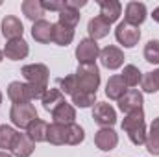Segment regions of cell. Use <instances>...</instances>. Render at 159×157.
<instances>
[{
  "label": "cell",
  "mask_w": 159,
  "mask_h": 157,
  "mask_svg": "<svg viewBox=\"0 0 159 157\" xmlns=\"http://www.w3.org/2000/svg\"><path fill=\"white\" fill-rule=\"evenodd\" d=\"M72 39H74V30L72 28H67L61 22L52 24V43H56L59 46H67V44L72 43Z\"/></svg>",
  "instance_id": "d6986e66"
},
{
  "label": "cell",
  "mask_w": 159,
  "mask_h": 157,
  "mask_svg": "<svg viewBox=\"0 0 159 157\" xmlns=\"http://www.w3.org/2000/svg\"><path fill=\"white\" fill-rule=\"evenodd\" d=\"M144 59L148 63L159 65V41L157 39H152L146 43V46H144Z\"/></svg>",
  "instance_id": "1f68e13d"
},
{
  "label": "cell",
  "mask_w": 159,
  "mask_h": 157,
  "mask_svg": "<svg viewBox=\"0 0 159 157\" xmlns=\"http://www.w3.org/2000/svg\"><path fill=\"white\" fill-rule=\"evenodd\" d=\"M35 150V142L26 135V133H17L13 144H11V154L15 157H30Z\"/></svg>",
  "instance_id": "8fae6325"
},
{
  "label": "cell",
  "mask_w": 159,
  "mask_h": 157,
  "mask_svg": "<svg viewBox=\"0 0 159 157\" xmlns=\"http://www.w3.org/2000/svg\"><path fill=\"white\" fill-rule=\"evenodd\" d=\"M115 37H117V41L122 46L133 48L139 43V39H141V30L137 26L128 24V22H120L119 26H117V30H115Z\"/></svg>",
  "instance_id": "8992f818"
},
{
  "label": "cell",
  "mask_w": 159,
  "mask_h": 157,
  "mask_svg": "<svg viewBox=\"0 0 159 157\" xmlns=\"http://www.w3.org/2000/svg\"><path fill=\"white\" fill-rule=\"evenodd\" d=\"M30 48H28V43L24 39H13L6 43V48H4V56L11 61H19V59H24L28 56Z\"/></svg>",
  "instance_id": "4fadbf2b"
},
{
  "label": "cell",
  "mask_w": 159,
  "mask_h": 157,
  "mask_svg": "<svg viewBox=\"0 0 159 157\" xmlns=\"http://www.w3.org/2000/svg\"><path fill=\"white\" fill-rule=\"evenodd\" d=\"M22 34H24V28H22V22L17 17L9 15V17H6L2 20V35L6 39H9V41L22 39Z\"/></svg>",
  "instance_id": "9a60e30c"
},
{
  "label": "cell",
  "mask_w": 159,
  "mask_h": 157,
  "mask_svg": "<svg viewBox=\"0 0 159 157\" xmlns=\"http://www.w3.org/2000/svg\"><path fill=\"white\" fill-rule=\"evenodd\" d=\"M59 91L63 92V94H74L76 91H78V87H76V76L74 74H69V76H65V78L59 79Z\"/></svg>",
  "instance_id": "836d02e7"
},
{
  "label": "cell",
  "mask_w": 159,
  "mask_h": 157,
  "mask_svg": "<svg viewBox=\"0 0 159 157\" xmlns=\"http://www.w3.org/2000/svg\"><path fill=\"white\" fill-rule=\"evenodd\" d=\"M76 57H78L80 65H87V63H94L96 57H100V46L96 41L81 39L80 44L76 46Z\"/></svg>",
  "instance_id": "5b68a950"
},
{
  "label": "cell",
  "mask_w": 159,
  "mask_h": 157,
  "mask_svg": "<svg viewBox=\"0 0 159 157\" xmlns=\"http://www.w3.org/2000/svg\"><path fill=\"white\" fill-rule=\"evenodd\" d=\"M19 131H15L11 126H0V148L2 150H11V144L15 141Z\"/></svg>",
  "instance_id": "4dcf8cb0"
},
{
  "label": "cell",
  "mask_w": 159,
  "mask_h": 157,
  "mask_svg": "<svg viewBox=\"0 0 159 157\" xmlns=\"http://www.w3.org/2000/svg\"><path fill=\"white\" fill-rule=\"evenodd\" d=\"M87 32H89V35H91V39L93 41L104 39V37L109 34V24H107L104 19L94 17V19L89 20V24H87Z\"/></svg>",
  "instance_id": "7402d4cb"
},
{
  "label": "cell",
  "mask_w": 159,
  "mask_h": 157,
  "mask_svg": "<svg viewBox=\"0 0 159 157\" xmlns=\"http://www.w3.org/2000/svg\"><path fill=\"white\" fill-rule=\"evenodd\" d=\"M94 144L104 150V152H109L113 150L117 144H119V135L111 129V128H102L100 131H96L94 135Z\"/></svg>",
  "instance_id": "5bb4252c"
},
{
  "label": "cell",
  "mask_w": 159,
  "mask_h": 157,
  "mask_svg": "<svg viewBox=\"0 0 159 157\" xmlns=\"http://www.w3.org/2000/svg\"><path fill=\"white\" fill-rule=\"evenodd\" d=\"M128 92V85L124 83L122 76H111L106 85V94L109 100H120Z\"/></svg>",
  "instance_id": "ffe728a7"
},
{
  "label": "cell",
  "mask_w": 159,
  "mask_h": 157,
  "mask_svg": "<svg viewBox=\"0 0 159 157\" xmlns=\"http://www.w3.org/2000/svg\"><path fill=\"white\" fill-rule=\"evenodd\" d=\"M22 76L32 85L48 89V76H50V72H48V67L43 65V63H32V65L22 67Z\"/></svg>",
  "instance_id": "277c9868"
},
{
  "label": "cell",
  "mask_w": 159,
  "mask_h": 157,
  "mask_svg": "<svg viewBox=\"0 0 159 157\" xmlns=\"http://www.w3.org/2000/svg\"><path fill=\"white\" fill-rule=\"evenodd\" d=\"M7 98L13 104H26V102L34 100L30 85L28 83H20V81H11L9 83V87H7Z\"/></svg>",
  "instance_id": "ba28073f"
},
{
  "label": "cell",
  "mask_w": 159,
  "mask_h": 157,
  "mask_svg": "<svg viewBox=\"0 0 159 157\" xmlns=\"http://www.w3.org/2000/svg\"><path fill=\"white\" fill-rule=\"evenodd\" d=\"M0 157H11L7 152H0Z\"/></svg>",
  "instance_id": "74e56055"
},
{
  "label": "cell",
  "mask_w": 159,
  "mask_h": 157,
  "mask_svg": "<svg viewBox=\"0 0 159 157\" xmlns=\"http://www.w3.org/2000/svg\"><path fill=\"white\" fill-rule=\"evenodd\" d=\"M32 37L37 43H41V44L50 43L52 41V24L48 20H44V19L34 22V26H32Z\"/></svg>",
  "instance_id": "44dd1931"
},
{
  "label": "cell",
  "mask_w": 159,
  "mask_h": 157,
  "mask_svg": "<svg viewBox=\"0 0 159 157\" xmlns=\"http://www.w3.org/2000/svg\"><path fill=\"white\" fill-rule=\"evenodd\" d=\"M146 148L152 155H159V117L154 118V122L150 124V129L146 133Z\"/></svg>",
  "instance_id": "484cf974"
},
{
  "label": "cell",
  "mask_w": 159,
  "mask_h": 157,
  "mask_svg": "<svg viewBox=\"0 0 159 157\" xmlns=\"http://www.w3.org/2000/svg\"><path fill=\"white\" fill-rule=\"evenodd\" d=\"M122 79H124V83L128 87H137L139 81L143 79V74L135 65H126L124 70H122Z\"/></svg>",
  "instance_id": "83f0119b"
},
{
  "label": "cell",
  "mask_w": 159,
  "mask_h": 157,
  "mask_svg": "<svg viewBox=\"0 0 159 157\" xmlns=\"http://www.w3.org/2000/svg\"><path fill=\"white\" fill-rule=\"evenodd\" d=\"M9 118L11 122L20 128V129H26L34 120H37V111H35V105L32 102H26V104H13L11 111H9Z\"/></svg>",
  "instance_id": "3957f363"
},
{
  "label": "cell",
  "mask_w": 159,
  "mask_h": 157,
  "mask_svg": "<svg viewBox=\"0 0 159 157\" xmlns=\"http://www.w3.org/2000/svg\"><path fill=\"white\" fill-rule=\"evenodd\" d=\"M0 104H2V92H0Z\"/></svg>",
  "instance_id": "ab89813d"
},
{
  "label": "cell",
  "mask_w": 159,
  "mask_h": 157,
  "mask_svg": "<svg viewBox=\"0 0 159 157\" xmlns=\"http://www.w3.org/2000/svg\"><path fill=\"white\" fill-rule=\"evenodd\" d=\"M80 17H81V15H80L78 9H72V7H67V6H65V9L59 11V20H57V22H61L63 26L74 30L80 22Z\"/></svg>",
  "instance_id": "4316f807"
},
{
  "label": "cell",
  "mask_w": 159,
  "mask_h": 157,
  "mask_svg": "<svg viewBox=\"0 0 159 157\" xmlns=\"http://www.w3.org/2000/svg\"><path fill=\"white\" fill-rule=\"evenodd\" d=\"M98 6H100V19H104L107 24L115 22L120 17L122 6L117 0H98Z\"/></svg>",
  "instance_id": "2e32d148"
},
{
  "label": "cell",
  "mask_w": 159,
  "mask_h": 157,
  "mask_svg": "<svg viewBox=\"0 0 159 157\" xmlns=\"http://www.w3.org/2000/svg\"><path fill=\"white\" fill-rule=\"evenodd\" d=\"M143 91L144 92H157L159 91V69L154 72H146L141 79Z\"/></svg>",
  "instance_id": "f1b7e54d"
},
{
  "label": "cell",
  "mask_w": 159,
  "mask_h": 157,
  "mask_svg": "<svg viewBox=\"0 0 159 157\" xmlns=\"http://www.w3.org/2000/svg\"><path fill=\"white\" fill-rule=\"evenodd\" d=\"M93 118H94V122H96L98 126H102V128H111V126L117 122V113H115V109H113L109 104L98 102V104H94Z\"/></svg>",
  "instance_id": "52a82bcc"
},
{
  "label": "cell",
  "mask_w": 159,
  "mask_h": 157,
  "mask_svg": "<svg viewBox=\"0 0 159 157\" xmlns=\"http://www.w3.org/2000/svg\"><path fill=\"white\" fill-rule=\"evenodd\" d=\"M146 20V6L141 4V2H129L126 6V15H124V22L131 24V26H137L143 24Z\"/></svg>",
  "instance_id": "7c38bea8"
},
{
  "label": "cell",
  "mask_w": 159,
  "mask_h": 157,
  "mask_svg": "<svg viewBox=\"0 0 159 157\" xmlns=\"http://www.w3.org/2000/svg\"><path fill=\"white\" fill-rule=\"evenodd\" d=\"M76 87L78 91L85 92H94L100 87V70L96 67V63H87V65H80L76 70Z\"/></svg>",
  "instance_id": "7a4b0ae2"
},
{
  "label": "cell",
  "mask_w": 159,
  "mask_h": 157,
  "mask_svg": "<svg viewBox=\"0 0 159 157\" xmlns=\"http://www.w3.org/2000/svg\"><path fill=\"white\" fill-rule=\"evenodd\" d=\"M67 139H69V129L65 124H50L48 126V131H46V141L50 144H56V146H61V144H67Z\"/></svg>",
  "instance_id": "e0dca14e"
},
{
  "label": "cell",
  "mask_w": 159,
  "mask_h": 157,
  "mask_svg": "<svg viewBox=\"0 0 159 157\" xmlns=\"http://www.w3.org/2000/svg\"><path fill=\"white\" fill-rule=\"evenodd\" d=\"M152 17H154V20H156V22H159V7H156V9H154Z\"/></svg>",
  "instance_id": "8d00e7d4"
},
{
  "label": "cell",
  "mask_w": 159,
  "mask_h": 157,
  "mask_svg": "<svg viewBox=\"0 0 159 157\" xmlns=\"http://www.w3.org/2000/svg\"><path fill=\"white\" fill-rule=\"evenodd\" d=\"M46 131H48V124L44 120H34L28 128H26V135L34 141V142H44L46 141Z\"/></svg>",
  "instance_id": "cb8c5ba5"
},
{
  "label": "cell",
  "mask_w": 159,
  "mask_h": 157,
  "mask_svg": "<svg viewBox=\"0 0 159 157\" xmlns=\"http://www.w3.org/2000/svg\"><path fill=\"white\" fill-rule=\"evenodd\" d=\"M52 118H54V122H57V124H65V126L74 124V118H76V109H74L70 104L63 102V104H59V105L52 111Z\"/></svg>",
  "instance_id": "ac0fdd59"
},
{
  "label": "cell",
  "mask_w": 159,
  "mask_h": 157,
  "mask_svg": "<svg viewBox=\"0 0 159 157\" xmlns=\"http://www.w3.org/2000/svg\"><path fill=\"white\" fill-rule=\"evenodd\" d=\"M2 59H4V52L0 50V61H2Z\"/></svg>",
  "instance_id": "f35d334b"
},
{
  "label": "cell",
  "mask_w": 159,
  "mask_h": 157,
  "mask_svg": "<svg viewBox=\"0 0 159 157\" xmlns=\"http://www.w3.org/2000/svg\"><path fill=\"white\" fill-rule=\"evenodd\" d=\"M87 2L85 0H65V6L67 7H72V9H80V7H83Z\"/></svg>",
  "instance_id": "d590c367"
},
{
  "label": "cell",
  "mask_w": 159,
  "mask_h": 157,
  "mask_svg": "<svg viewBox=\"0 0 159 157\" xmlns=\"http://www.w3.org/2000/svg\"><path fill=\"white\" fill-rule=\"evenodd\" d=\"M100 61H102V65L106 69L115 70V69L122 67L124 54H122V50L117 48V46H106L104 50H100Z\"/></svg>",
  "instance_id": "30bf717a"
},
{
  "label": "cell",
  "mask_w": 159,
  "mask_h": 157,
  "mask_svg": "<svg viewBox=\"0 0 159 157\" xmlns=\"http://www.w3.org/2000/svg\"><path fill=\"white\" fill-rule=\"evenodd\" d=\"M72 104L78 107H91L96 104V94L94 92H85V91H76L72 94Z\"/></svg>",
  "instance_id": "f546056e"
},
{
  "label": "cell",
  "mask_w": 159,
  "mask_h": 157,
  "mask_svg": "<svg viewBox=\"0 0 159 157\" xmlns=\"http://www.w3.org/2000/svg\"><path fill=\"white\" fill-rule=\"evenodd\" d=\"M119 109L126 115L143 109V94L135 89H128V92L119 100Z\"/></svg>",
  "instance_id": "9c48e42d"
},
{
  "label": "cell",
  "mask_w": 159,
  "mask_h": 157,
  "mask_svg": "<svg viewBox=\"0 0 159 157\" xmlns=\"http://www.w3.org/2000/svg\"><path fill=\"white\" fill-rule=\"evenodd\" d=\"M122 129H124V133H128L129 141H131L135 146L144 144L148 131H146V122H144V113H143V109L126 115L124 120H122Z\"/></svg>",
  "instance_id": "6da1fadb"
},
{
  "label": "cell",
  "mask_w": 159,
  "mask_h": 157,
  "mask_svg": "<svg viewBox=\"0 0 159 157\" xmlns=\"http://www.w3.org/2000/svg\"><path fill=\"white\" fill-rule=\"evenodd\" d=\"M41 102H43V107L52 113L59 104L65 102V96H63V92H61L59 89H46V92L43 94Z\"/></svg>",
  "instance_id": "d4e9b609"
},
{
  "label": "cell",
  "mask_w": 159,
  "mask_h": 157,
  "mask_svg": "<svg viewBox=\"0 0 159 157\" xmlns=\"http://www.w3.org/2000/svg\"><path fill=\"white\" fill-rule=\"evenodd\" d=\"M43 4V7H44V11L48 9V11H63L65 9V0H61V2H57V0H43L41 2Z\"/></svg>",
  "instance_id": "e575fe53"
},
{
  "label": "cell",
  "mask_w": 159,
  "mask_h": 157,
  "mask_svg": "<svg viewBox=\"0 0 159 157\" xmlns=\"http://www.w3.org/2000/svg\"><path fill=\"white\" fill-rule=\"evenodd\" d=\"M67 129H69V139H67V144L76 146V144H80V142H83L85 133H83V129L80 128L78 124H69V126H67Z\"/></svg>",
  "instance_id": "d6a6232c"
},
{
  "label": "cell",
  "mask_w": 159,
  "mask_h": 157,
  "mask_svg": "<svg viewBox=\"0 0 159 157\" xmlns=\"http://www.w3.org/2000/svg\"><path fill=\"white\" fill-rule=\"evenodd\" d=\"M22 13L26 15V19L37 22V20H43V17H44V7H43L41 0H24Z\"/></svg>",
  "instance_id": "603a6c76"
}]
</instances>
